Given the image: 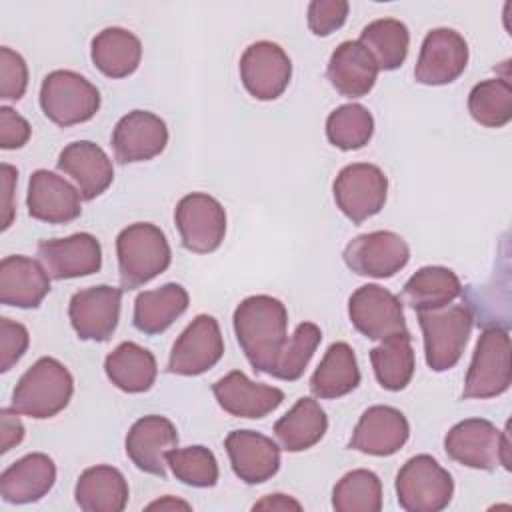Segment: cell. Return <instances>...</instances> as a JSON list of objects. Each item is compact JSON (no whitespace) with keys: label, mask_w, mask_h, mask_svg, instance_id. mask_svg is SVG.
Instances as JSON below:
<instances>
[{"label":"cell","mask_w":512,"mask_h":512,"mask_svg":"<svg viewBox=\"0 0 512 512\" xmlns=\"http://www.w3.org/2000/svg\"><path fill=\"white\" fill-rule=\"evenodd\" d=\"M236 340L256 372L270 374L286 342V306L268 294L244 298L234 310Z\"/></svg>","instance_id":"obj_1"},{"label":"cell","mask_w":512,"mask_h":512,"mask_svg":"<svg viewBox=\"0 0 512 512\" xmlns=\"http://www.w3.org/2000/svg\"><path fill=\"white\" fill-rule=\"evenodd\" d=\"M74 392V380L68 368L56 358H38L12 390L10 408L18 414L44 420L62 412Z\"/></svg>","instance_id":"obj_2"},{"label":"cell","mask_w":512,"mask_h":512,"mask_svg":"<svg viewBox=\"0 0 512 512\" xmlns=\"http://www.w3.org/2000/svg\"><path fill=\"white\" fill-rule=\"evenodd\" d=\"M122 290H134L162 274L172 260L166 234L150 222H134L116 238Z\"/></svg>","instance_id":"obj_3"},{"label":"cell","mask_w":512,"mask_h":512,"mask_svg":"<svg viewBox=\"0 0 512 512\" xmlns=\"http://www.w3.org/2000/svg\"><path fill=\"white\" fill-rule=\"evenodd\" d=\"M446 454L468 468L510 470V432L496 428L490 420L468 418L454 424L444 438Z\"/></svg>","instance_id":"obj_4"},{"label":"cell","mask_w":512,"mask_h":512,"mask_svg":"<svg viewBox=\"0 0 512 512\" xmlns=\"http://www.w3.org/2000/svg\"><path fill=\"white\" fill-rule=\"evenodd\" d=\"M418 324L424 336L426 364L434 372L454 368L462 358L474 326L470 308L462 304H448L438 310L418 312Z\"/></svg>","instance_id":"obj_5"},{"label":"cell","mask_w":512,"mask_h":512,"mask_svg":"<svg viewBox=\"0 0 512 512\" xmlns=\"http://www.w3.org/2000/svg\"><path fill=\"white\" fill-rule=\"evenodd\" d=\"M40 108L46 118L62 128L82 124L98 112L100 92L78 72L54 70L42 80Z\"/></svg>","instance_id":"obj_6"},{"label":"cell","mask_w":512,"mask_h":512,"mask_svg":"<svg viewBox=\"0 0 512 512\" xmlns=\"http://www.w3.org/2000/svg\"><path fill=\"white\" fill-rule=\"evenodd\" d=\"M454 494V480L430 454L412 456L396 474L398 504L408 512L444 510Z\"/></svg>","instance_id":"obj_7"},{"label":"cell","mask_w":512,"mask_h":512,"mask_svg":"<svg viewBox=\"0 0 512 512\" xmlns=\"http://www.w3.org/2000/svg\"><path fill=\"white\" fill-rule=\"evenodd\" d=\"M512 382L510 336L504 328H486L474 348L466 372L462 398H494L504 394Z\"/></svg>","instance_id":"obj_8"},{"label":"cell","mask_w":512,"mask_h":512,"mask_svg":"<svg viewBox=\"0 0 512 512\" xmlns=\"http://www.w3.org/2000/svg\"><path fill=\"white\" fill-rule=\"evenodd\" d=\"M332 192L340 212L354 224H362L384 208L388 178L378 166L356 162L338 172Z\"/></svg>","instance_id":"obj_9"},{"label":"cell","mask_w":512,"mask_h":512,"mask_svg":"<svg viewBox=\"0 0 512 512\" xmlns=\"http://www.w3.org/2000/svg\"><path fill=\"white\" fill-rule=\"evenodd\" d=\"M174 222L182 246L196 254L214 252L226 234V212L222 204L204 192H192L180 198L174 210Z\"/></svg>","instance_id":"obj_10"},{"label":"cell","mask_w":512,"mask_h":512,"mask_svg":"<svg viewBox=\"0 0 512 512\" xmlns=\"http://www.w3.org/2000/svg\"><path fill=\"white\" fill-rule=\"evenodd\" d=\"M224 354V340L214 316L198 314L176 338L168 372L178 376H198L208 372Z\"/></svg>","instance_id":"obj_11"},{"label":"cell","mask_w":512,"mask_h":512,"mask_svg":"<svg viewBox=\"0 0 512 512\" xmlns=\"http://www.w3.org/2000/svg\"><path fill=\"white\" fill-rule=\"evenodd\" d=\"M410 260L406 240L390 230L360 234L344 248L346 266L358 276L390 278L400 272Z\"/></svg>","instance_id":"obj_12"},{"label":"cell","mask_w":512,"mask_h":512,"mask_svg":"<svg viewBox=\"0 0 512 512\" xmlns=\"http://www.w3.org/2000/svg\"><path fill=\"white\" fill-rule=\"evenodd\" d=\"M348 316L352 326L370 340L408 332L400 298L378 284H364L350 296Z\"/></svg>","instance_id":"obj_13"},{"label":"cell","mask_w":512,"mask_h":512,"mask_svg":"<svg viewBox=\"0 0 512 512\" xmlns=\"http://www.w3.org/2000/svg\"><path fill=\"white\" fill-rule=\"evenodd\" d=\"M122 288L108 284L78 290L68 304V318L80 340H108L120 320Z\"/></svg>","instance_id":"obj_14"},{"label":"cell","mask_w":512,"mask_h":512,"mask_svg":"<svg viewBox=\"0 0 512 512\" xmlns=\"http://www.w3.org/2000/svg\"><path fill=\"white\" fill-rule=\"evenodd\" d=\"M468 64V44L464 36L452 28L430 30L420 48L414 78L426 86H442L454 82Z\"/></svg>","instance_id":"obj_15"},{"label":"cell","mask_w":512,"mask_h":512,"mask_svg":"<svg viewBox=\"0 0 512 512\" xmlns=\"http://www.w3.org/2000/svg\"><path fill=\"white\" fill-rule=\"evenodd\" d=\"M240 78L256 100H276L290 84L292 62L278 44L260 40L244 50Z\"/></svg>","instance_id":"obj_16"},{"label":"cell","mask_w":512,"mask_h":512,"mask_svg":"<svg viewBox=\"0 0 512 512\" xmlns=\"http://www.w3.org/2000/svg\"><path fill=\"white\" fill-rule=\"evenodd\" d=\"M166 144V122L148 110L128 112L116 122L112 132V150L120 164L152 160L164 152Z\"/></svg>","instance_id":"obj_17"},{"label":"cell","mask_w":512,"mask_h":512,"mask_svg":"<svg viewBox=\"0 0 512 512\" xmlns=\"http://www.w3.org/2000/svg\"><path fill=\"white\" fill-rule=\"evenodd\" d=\"M38 258L54 280L90 276L102 268V246L96 236L78 232L66 238L42 240Z\"/></svg>","instance_id":"obj_18"},{"label":"cell","mask_w":512,"mask_h":512,"mask_svg":"<svg viewBox=\"0 0 512 512\" xmlns=\"http://www.w3.org/2000/svg\"><path fill=\"white\" fill-rule=\"evenodd\" d=\"M178 444L176 426L158 414L138 418L126 434V454L132 464L148 474H166V454Z\"/></svg>","instance_id":"obj_19"},{"label":"cell","mask_w":512,"mask_h":512,"mask_svg":"<svg viewBox=\"0 0 512 512\" xmlns=\"http://www.w3.org/2000/svg\"><path fill=\"white\" fill-rule=\"evenodd\" d=\"M408 436L406 416L392 406L376 404L362 412L348 446L370 456H392L406 444Z\"/></svg>","instance_id":"obj_20"},{"label":"cell","mask_w":512,"mask_h":512,"mask_svg":"<svg viewBox=\"0 0 512 512\" xmlns=\"http://www.w3.org/2000/svg\"><path fill=\"white\" fill-rule=\"evenodd\" d=\"M212 392L220 408L236 418H264L274 412L284 392L276 386L252 382L244 372L232 370L212 384Z\"/></svg>","instance_id":"obj_21"},{"label":"cell","mask_w":512,"mask_h":512,"mask_svg":"<svg viewBox=\"0 0 512 512\" xmlns=\"http://www.w3.org/2000/svg\"><path fill=\"white\" fill-rule=\"evenodd\" d=\"M80 192L50 170H36L28 182V214L48 224H66L80 216Z\"/></svg>","instance_id":"obj_22"},{"label":"cell","mask_w":512,"mask_h":512,"mask_svg":"<svg viewBox=\"0 0 512 512\" xmlns=\"http://www.w3.org/2000/svg\"><path fill=\"white\" fill-rule=\"evenodd\" d=\"M234 474L246 484H262L280 468L278 444L254 430H232L224 440Z\"/></svg>","instance_id":"obj_23"},{"label":"cell","mask_w":512,"mask_h":512,"mask_svg":"<svg viewBox=\"0 0 512 512\" xmlns=\"http://www.w3.org/2000/svg\"><path fill=\"white\" fill-rule=\"evenodd\" d=\"M58 170L70 176L84 200H94L114 180V168L108 154L90 140L68 144L58 156Z\"/></svg>","instance_id":"obj_24"},{"label":"cell","mask_w":512,"mask_h":512,"mask_svg":"<svg viewBox=\"0 0 512 512\" xmlns=\"http://www.w3.org/2000/svg\"><path fill=\"white\" fill-rule=\"evenodd\" d=\"M56 482V464L48 454L32 452L0 474V494L10 504H30L44 498Z\"/></svg>","instance_id":"obj_25"},{"label":"cell","mask_w":512,"mask_h":512,"mask_svg":"<svg viewBox=\"0 0 512 512\" xmlns=\"http://www.w3.org/2000/svg\"><path fill=\"white\" fill-rule=\"evenodd\" d=\"M50 292V274L46 268L20 254L6 256L0 262V302L16 308H36Z\"/></svg>","instance_id":"obj_26"},{"label":"cell","mask_w":512,"mask_h":512,"mask_svg":"<svg viewBox=\"0 0 512 512\" xmlns=\"http://www.w3.org/2000/svg\"><path fill=\"white\" fill-rule=\"evenodd\" d=\"M326 76L338 94L346 98H362L374 88L378 66L358 40H346L332 52Z\"/></svg>","instance_id":"obj_27"},{"label":"cell","mask_w":512,"mask_h":512,"mask_svg":"<svg viewBox=\"0 0 512 512\" xmlns=\"http://www.w3.org/2000/svg\"><path fill=\"white\" fill-rule=\"evenodd\" d=\"M128 482L124 474L108 464L86 468L76 482V504L86 512H122L128 504Z\"/></svg>","instance_id":"obj_28"},{"label":"cell","mask_w":512,"mask_h":512,"mask_svg":"<svg viewBox=\"0 0 512 512\" xmlns=\"http://www.w3.org/2000/svg\"><path fill=\"white\" fill-rule=\"evenodd\" d=\"M190 296L184 286L168 282L156 290H144L134 300V326L144 334L168 330L188 308Z\"/></svg>","instance_id":"obj_29"},{"label":"cell","mask_w":512,"mask_h":512,"mask_svg":"<svg viewBox=\"0 0 512 512\" xmlns=\"http://www.w3.org/2000/svg\"><path fill=\"white\" fill-rule=\"evenodd\" d=\"M104 370L110 382L128 394H140L150 390L158 374L154 354L148 348L138 346L136 342L118 344L106 356Z\"/></svg>","instance_id":"obj_30"},{"label":"cell","mask_w":512,"mask_h":512,"mask_svg":"<svg viewBox=\"0 0 512 512\" xmlns=\"http://www.w3.org/2000/svg\"><path fill=\"white\" fill-rule=\"evenodd\" d=\"M90 56L94 66L108 78L130 76L142 58V44L126 28L110 26L92 38Z\"/></svg>","instance_id":"obj_31"},{"label":"cell","mask_w":512,"mask_h":512,"mask_svg":"<svg viewBox=\"0 0 512 512\" xmlns=\"http://www.w3.org/2000/svg\"><path fill=\"white\" fill-rule=\"evenodd\" d=\"M360 384V368L354 350L346 342H334L324 352L310 376V390L316 398L334 400L350 394Z\"/></svg>","instance_id":"obj_32"},{"label":"cell","mask_w":512,"mask_h":512,"mask_svg":"<svg viewBox=\"0 0 512 512\" xmlns=\"http://www.w3.org/2000/svg\"><path fill=\"white\" fill-rule=\"evenodd\" d=\"M462 294V282L446 266H424L404 284L402 298L416 312L438 310L452 304Z\"/></svg>","instance_id":"obj_33"},{"label":"cell","mask_w":512,"mask_h":512,"mask_svg":"<svg viewBox=\"0 0 512 512\" xmlns=\"http://www.w3.org/2000/svg\"><path fill=\"white\" fill-rule=\"evenodd\" d=\"M328 430V418L314 398H300L276 424L274 434L286 452H302L318 444Z\"/></svg>","instance_id":"obj_34"},{"label":"cell","mask_w":512,"mask_h":512,"mask_svg":"<svg viewBox=\"0 0 512 512\" xmlns=\"http://www.w3.org/2000/svg\"><path fill=\"white\" fill-rule=\"evenodd\" d=\"M370 362L378 384L386 390H404L414 374V348L410 332H398L384 338L370 350Z\"/></svg>","instance_id":"obj_35"},{"label":"cell","mask_w":512,"mask_h":512,"mask_svg":"<svg viewBox=\"0 0 512 512\" xmlns=\"http://www.w3.org/2000/svg\"><path fill=\"white\" fill-rule=\"evenodd\" d=\"M358 42L370 52L378 70H396L408 56L410 32L400 20L378 18L362 28Z\"/></svg>","instance_id":"obj_36"},{"label":"cell","mask_w":512,"mask_h":512,"mask_svg":"<svg viewBox=\"0 0 512 512\" xmlns=\"http://www.w3.org/2000/svg\"><path fill=\"white\" fill-rule=\"evenodd\" d=\"M470 116L486 128H502L512 120V88L508 78L478 82L468 96Z\"/></svg>","instance_id":"obj_37"},{"label":"cell","mask_w":512,"mask_h":512,"mask_svg":"<svg viewBox=\"0 0 512 512\" xmlns=\"http://www.w3.org/2000/svg\"><path fill=\"white\" fill-rule=\"evenodd\" d=\"M336 512H378L382 508V482L372 470H352L344 474L332 490Z\"/></svg>","instance_id":"obj_38"},{"label":"cell","mask_w":512,"mask_h":512,"mask_svg":"<svg viewBox=\"0 0 512 512\" xmlns=\"http://www.w3.org/2000/svg\"><path fill=\"white\" fill-rule=\"evenodd\" d=\"M374 118L362 104H344L326 118L328 142L340 150H358L370 142Z\"/></svg>","instance_id":"obj_39"},{"label":"cell","mask_w":512,"mask_h":512,"mask_svg":"<svg viewBox=\"0 0 512 512\" xmlns=\"http://www.w3.org/2000/svg\"><path fill=\"white\" fill-rule=\"evenodd\" d=\"M322 340V332L314 322H302L296 326L294 334L290 338H286L284 348L270 372V376L278 378V380H298L308 362L312 360L318 344Z\"/></svg>","instance_id":"obj_40"},{"label":"cell","mask_w":512,"mask_h":512,"mask_svg":"<svg viewBox=\"0 0 512 512\" xmlns=\"http://www.w3.org/2000/svg\"><path fill=\"white\" fill-rule=\"evenodd\" d=\"M166 464L182 484L210 488L218 482V462L206 446L174 448L166 454Z\"/></svg>","instance_id":"obj_41"},{"label":"cell","mask_w":512,"mask_h":512,"mask_svg":"<svg viewBox=\"0 0 512 512\" xmlns=\"http://www.w3.org/2000/svg\"><path fill=\"white\" fill-rule=\"evenodd\" d=\"M28 88V66L24 58L8 46L0 48V96L20 100Z\"/></svg>","instance_id":"obj_42"},{"label":"cell","mask_w":512,"mask_h":512,"mask_svg":"<svg viewBox=\"0 0 512 512\" xmlns=\"http://www.w3.org/2000/svg\"><path fill=\"white\" fill-rule=\"evenodd\" d=\"M348 10L346 0H314L308 4V28L316 36H328L346 22Z\"/></svg>","instance_id":"obj_43"},{"label":"cell","mask_w":512,"mask_h":512,"mask_svg":"<svg viewBox=\"0 0 512 512\" xmlns=\"http://www.w3.org/2000/svg\"><path fill=\"white\" fill-rule=\"evenodd\" d=\"M30 334L26 326L10 318H0V372H8L26 352Z\"/></svg>","instance_id":"obj_44"},{"label":"cell","mask_w":512,"mask_h":512,"mask_svg":"<svg viewBox=\"0 0 512 512\" xmlns=\"http://www.w3.org/2000/svg\"><path fill=\"white\" fill-rule=\"evenodd\" d=\"M32 128L24 116L14 112L10 106L0 108V146L4 150L22 148L30 140Z\"/></svg>","instance_id":"obj_45"},{"label":"cell","mask_w":512,"mask_h":512,"mask_svg":"<svg viewBox=\"0 0 512 512\" xmlns=\"http://www.w3.org/2000/svg\"><path fill=\"white\" fill-rule=\"evenodd\" d=\"M24 438V424L18 416L16 410L12 408H2L0 410V450L2 454H6L8 450H12L14 446H18Z\"/></svg>","instance_id":"obj_46"},{"label":"cell","mask_w":512,"mask_h":512,"mask_svg":"<svg viewBox=\"0 0 512 512\" xmlns=\"http://www.w3.org/2000/svg\"><path fill=\"white\" fill-rule=\"evenodd\" d=\"M18 172L10 164H2V188H4V198H2V230H8L12 220H14V188H16Z\"/></svg>","instance_id":"obj_47"},{"label":"cell","mask_w":512,"mask_h":512,"mask_svg":"<svg viewBox=\"0 0 512 512\" xmlns=\"http://www.w3.org/2000/svg\"><path fill=\"white\" fill-rule=\"evenodd\" d=\"M254 510H302V504L286 494H268L262 500H258Z\"/></svg>","instance_id":"obj_48"},{"label":"cell","mask_w":512,"mask_h":512,"mask_svg":"<svg viewBox=\"0 0 512 512\" xmlns=\"http://www.w3.org/2000/svg\"><path fill=\"white\" fill-rule=\"evenodd\" d=\"M146 508H148V510H176V508L190 510V504L184 502V500H176V498H172V496H164V498H160V500H156V502H150Z\"/></svg>","instance_id":"obj_49"}]
</instances>
